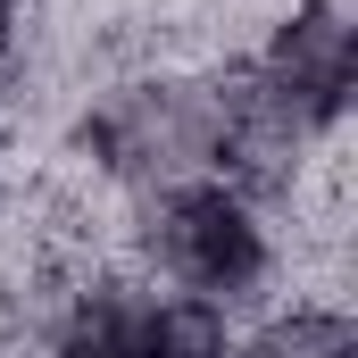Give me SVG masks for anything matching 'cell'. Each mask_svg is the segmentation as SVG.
Listing matches in <instances>:
<instances>
[{"instance_id":"5b68a950","label":"cell","mask_w":358,"mask_h":358,"mask_svg":"<svg viewBox=\"0 0 358 358\" xmlns=\"http://www.w3.org/2000/svg\"><path fill=\"white\" fill-rule=\"evenodd\" d=\"M0 42H8V0H0Z\"/></svg>"},{"instance_id":"7a4b0ae2","label":"cell","mask_w":358,"mask_h":358,"mask_svg":"<svg viewBox=\"0 0 358 358\" xmlns=\"http://www.w3.org/2000/svg\"><path fill=\"white\" fill-rule=\"evenodd\" d=\"M275 92L308 125H325L342 108V92H350V25L334 8H300L283 25V42H275Z\"/></svg>"},{"instance_id":"6da1fadb","label":"cell","mask_w":358,"mask_h":358,"mask_svg":"<svg viewBox=\"0 0 358 358\" xmlns=\"http://www.w3.org/2000/svg\"><path fill=\"white\" fill-rule=\"evenodd\" d=\"M167 259L200 292H242L250 275L267 267V242H259L250 208L225 183H192V192L167 200Z\"/></svg>"},{"instance_id":"3957f363","label":"cell","mask_w":358,"mask_h":358,"mask_svg":"<svg viewBox=\"0 0 358 358\" xmlns=\"http://www.w3.org/2000/svg\"><path fill=\"white\" fill-rule=\"evenodd\" d=\"M200 350H208V334L192 317L159 308V300H125V292L92 300L67 325V358H200Z\"/></svg>"},{"instance_id":"277c9868","label":"cell","mask_w":358,"mask_h":358,"mask_svg":"<svg viewBox=\"0 0 358 358\" xmlns=\"http://www.w3.org/2000/svg\"><path fill=\"white\" fill-rule=\"evenodd\" d=\"M250 358H350V325H334V317H300V325L267 334Z\"/></svg>"}]
</instances>
